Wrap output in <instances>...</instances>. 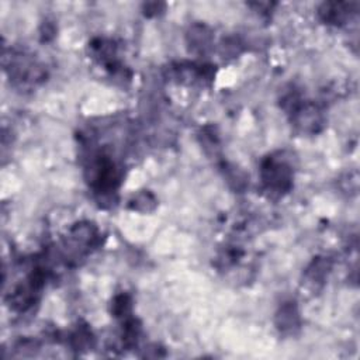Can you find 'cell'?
<instances>
[{"mask_svg":"<svg viewBox=\"0 0 360 360\" xmlns=\"http://www.w3.org/2000/svg\"><path fill=\"white\" fill-rule=\"evenodd\" d=\"M263 180L269 188H277L278 191L284 190L290 184L288 167L284 163L270 160L263 167Z\"/></svg>","mask_w":360,"mask_h":360,"instance_id":"6da1fadb","label":"cell"}]
</instances>
